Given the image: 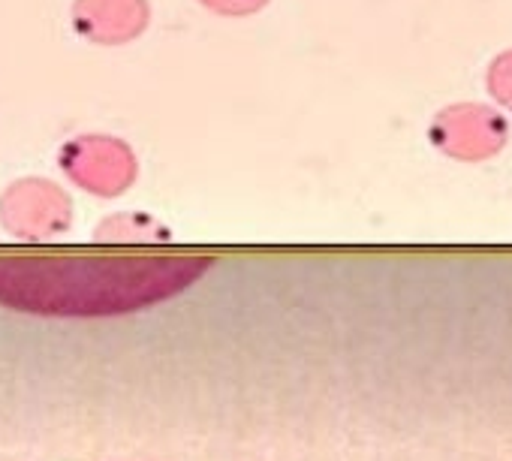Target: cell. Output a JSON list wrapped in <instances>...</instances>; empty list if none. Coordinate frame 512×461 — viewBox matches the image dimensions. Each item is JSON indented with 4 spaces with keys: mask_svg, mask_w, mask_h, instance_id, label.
<instances>
[{
    "mask_svg": "<svg viewBox=\"0 0 512 461\" xmlns=\"http://www.w3.org/2000/svg\"><path fill=\"white\" fill-rule=\"evenodd\" d=\"M211 260H7L0 305L46 317H112L184 293Z\"/></svg>",
    "mask_w": 512,
    "mask_h": 461,
    "instance_id": "cell-1",
    "label": "cell"
},
{
    "mask_svg": "<svg viewBox=\"0 0 512 461\" xmlns=\"http://www.w3.org/2000/svg\"><path fill=\"white\" fill-rule=\"evenodd\" d=\"M73 31L94 46H127L151 25L148 0H73Z\"/></svg>",
    "mask_w": 512,
    "mask_h": 461,
    "instance_id": "cell-5",
    "label": "cell"
},
{
    "mask_svg": "<svg viewBox=\"0 0 512 461\" xmlns=\"http://www.w3.org/2000/svg\"><path fill=\"white\" fill-rule=\"evenodd\" d=\"M199 4L208 13L223 16V19H247V16L263 13L272 0H199Z\"/></svg>",
    "mask_w": 512,
    "mask_h": 461,
    "instance_id": "cell-7",
    "label": "cell"
},
{
    "mask_svg": "<svg viewBox=\"0 0 512 461\" xmlns=\"http://www.w3.org/2000/svg\"><path fill=\"white\" fill-rule=\"evenodd\" d=\"M428 142L458 163H485L506 148L509 121L485 103H452L431 118Z\"/></svg>",
    "mask_w": 512,
    "mask_h": 461,
    "instance_id": "cell-2",
    "label": "cell"
},
{
    "mask_svg": "<svg viewBox=\"0 0 512 461\" xmlns=\"http://www.w3.org/2000/svg\"><path fill=\"white\" fill-rule=\"evenodd\" d=\"M0 220L22 239H49L70 226L73 202L46 178H22L0 196Z\"/></svg>",
    "mask_w": 512,
    "mask_h": 461,
    "instance_id": "cell-4",
    "label": "cell"
},
{
    "mask_svg": "<svg viewBox=\"0 0 512 461\" xmlns=\"http://www.w3.org/2000/svg\"><path fill=\"white\" fill-rule=\"evenodd\" d=\"M485 88L491 94V100L512 112V49H503L485 70Z\"/></svg>",
    "mask_w": 512,
    "mask_h": 461,
    "instance_id": "cell-6",
    "label": "cell"
},
{
    "mask_svg": "<svg viewBox=\"0 0 512 461\" xmlns=\"http://www.w3.org/2000/svg\"><path fill=\"white\" fill-rule=\"evenodd\" d=\"M58 160L76 187L103 199L127 193L139 175L133 148L118 136H79L61 148Z\"/></svg>",
    "mask_w": 512,
    "mask_h": 461,
    "instance_id": "cell-3",
    "label": "cell"
}]
</instances>
